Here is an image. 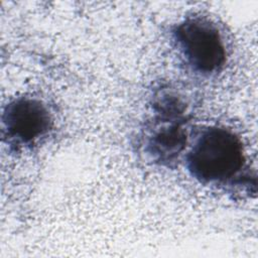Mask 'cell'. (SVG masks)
I'll list each match as a JSON object with an SVG mask.
<instances>
[{
    "label": "cell",
    "mask_w": 258,
    "mask_h": 258,
    "mask_svg": "<svg viewBox=\"0 0 258 258\" xmlns=\"http://www.w3.org/2000/svg\"><path fill=\"white\" fill-rule=\"evenodd\" d=\"M2 121L8 143L18 147L33 145L52 126L51 115L46 106L39 100L25 97L6 106Z\"/></svg>",
    "instance_id": "4"
},
{
    "label": "cell",
    "mask_w": 258,
    "mask_h": 258,
    "mask_svg": "<svg viewBox=\"0 0 258 258\" xmlns=\"http://www.w3.org/2000/svg\"><path fill=\"white\" fill-rule=\"evenodd\" d=\"M173 40L196 73L212 75L226 63V47L218 27L202 17H189L178 23L173 31Z\"/></svg>",
    "instance_id": "2"
},
{
    "label": "cell",
    "mask_w": 258,
    "mask_h": 258,
    "mask_svg": "<svg viewBox=\"0 0 258 258\" xmlns=\"http://www.w3.org/2000/svg\"><path fill=\"white\" fill-rule=\"evenodd\" d=\"M155 117L146 137V152L154 161L170 164L186 144L184 108L178 99L163 95L154 104Z\"/></svg>",
    "instance_id": "3"
},
{
    "label": "cell",
    "mask_w": 258,
    "mask_h": 258,
    "mask_svg": "<svg viewBox=\"0 0 258 258\" xmlns=\"http://www.w3.org/2000/svg\"><path fill=\"white\" fill-rule=\"evenodd\" d=\"M245 155L240 138L223 127H208L197 138L185 156L189 173L210 184L234 183L244 176Z\"/></svg>",
    "instance_id": "1"
}]
</instances>
